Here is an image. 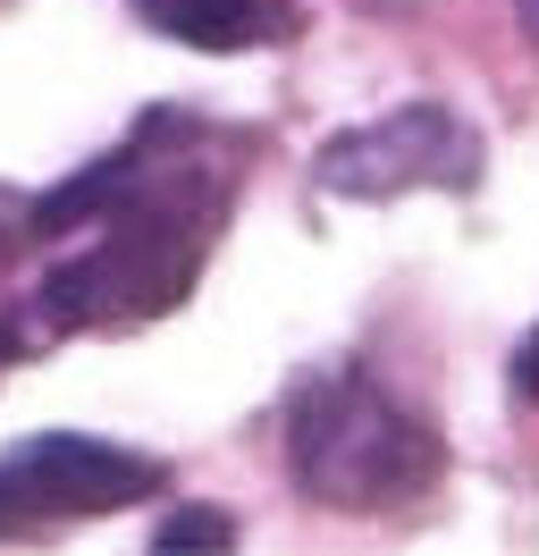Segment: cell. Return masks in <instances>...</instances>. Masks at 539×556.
Listing matches in <instances>:
<instances>
[{"mask_svg": "<svg viewBox=\"0 0 539 556\" xmlns=\"http://www.w3.org/2000/svg\"><path fill=\"white\" fill-rule=\"evenodd\" d=\"M236 169H245V136L195 110H152L118 152L34 194L17 237L60 244V262L34 278V320L85 338V329H135L177 313L228 228Z\"/></svg>", "mask_w": 539, "mask_h": 556, "instance_id": "1", "label": "cell"}, {"mask_svg": "<svg viewBox=\"0 0 539 556\" xmlns=\"http://www.w3.org/2000/svg\"><path fill=\"white\" fill-rule=\"evenodd\" d=\"M287 464L312 506L337 515H388L438 489L447 447L404 396L371 380L363 363H329L287 388Z\"/></svg>", "mask_w": 539, "mask_h": 556, "instance_id": "2", "label": "cell"}, {"mask_svg": "<svg viewBox=\"0 0 539 556\" xmlns=\"http://www.w3.org/2000/svg\"><path fill=\"white\" fill-rule=\"evenodd\" d=\"M312 177L346 194V203H397V194H464L480 186V136H472L455 110L438 102H404L371 127H346V136L321 143Z\"/></svg>", "mask_w": 539, "mask_h": 556, "instance_id": "3", "label": "cell"}, {"mask_svg": "<svg viewBox=\"0 0 539 556\" xmlns=\"http://www.w3.org/2000/svg\"><path fill=\"white\" fill-rule=\"evenodd\" d=\"M161 489L152 455H127L110 439H26L0 455V540L9 531H42V522H85V515H118L135 497Z\"/></svg>", "mask_w": 539, "mask_h": 556, "instance_id": "4", "label": "cell"}, {"mask_svg": "<svg viewBox=\"0 0 539 556\" xmlns=\"http://www.w3.org/2000/svg\"><path fill=\"white\" fill-rule=\"evenodd\" d=\"M127 9L186 51H262L303 26L296 0H127Z\"/></svg>", "mask_w": 539, "mask_h": 556, "instance_id": "5", "label": "cell"}, {"mask_svg": "<svg viewBox=\"0 0 539 556\" xmlns=\"http://www.w3.org/2000/svg\"><path fill=\"white\" fill-rule=\"evenodd\" d=\"M228 540H236V522L228 515H202V506H186V515L161 522V548H228Z\"/></svg>", "mask_w": 539, "mask_h": 556, "instance_id": "6", "label": "cell"}, {"mask_svg": "<svg viewBox=\"0 0 539 556\" xmlns=\"http://www.w3.org/2000/svg\"><path fill=\"white\" fill-rule=\"evenodd\" d=\"M514 388H523V396L539 405V329L523 338V354H514Z\"/></svg>", "mask_w": 539, "mask_h": 556, "instance_id": "7", "label": "cell"}, {"mask_svg": "<svg viewBox=\"0 0 539 556\" xmlns=\"http://www.w3.org/2000/svg\"><path fill=\"white\" fill-rule=\"evenodd\" d=\"M523 35H531V42H539V0H523Z\"/></svg>", "mask_w": 539, "mask_h": 556, "instance_id": "8", "label": "cell"}, {"mask_svg": "<svg viewBox=\"0 0 539 556\" xmlns=\"http://www.w3.org/2000/svg\"><path fill=\"white\" fill-rule=\"evenodd\" d=\"M9 346H17V338H9V320H0V363H9Z\"/></svg>", "mask_w": 539, "mask_h": 556, "instance_id": "9", "label": "cell"}]
</instances>
